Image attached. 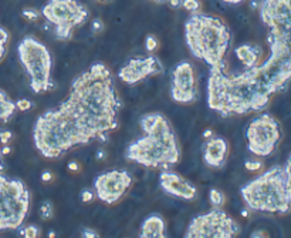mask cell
<instances>
[{"mask_svg":"<svg viewBox=\"0 0 291 238\" xmlns=\"http://www.w3.org/2000/svg\"><path fill=\"white\" fill-rule=\"evenodd\" d=\"M260 17L268 27L270 56L237 76L210 69L208 104L220 116L261 111L291 80V0H261Z\"/></svg>","mask_w":291,"mask_h":238,"instance_id":"obj_1","label":"cell"},{"mask_svg":"<svg viewBox=\"0 0 291 238\" xmlns=\"http://www.w3.org/2000/svg\"><path fill=\"white\" fill-rule=\"evenodd\" d=\"M63 106L81 130L87 142L105 143L118 127L121 100L117 96L114 76L104 63H94L71 83Z\"/></svg>","mask_w":291,"mask_h":238,"instance_id":"obj_2","label":"cell"},{"mask_svg":"<svg viewBox=\"0 0 291 238\" xmlns=\"http://www.w3.org/2000/svg\"><path fill=\"white\" fill-rule=\"evenodd\" d=\"M144 135L127 147V160L148 168H169L181 160V150L175 131L168 118L159 113L141 117Z\"/></svg>","mask_w":291,"mask_h":238,"instance_id":"obj_3","label":"cell"},{"mask_svg":"<svg viewBox=\"0 0 291 238\" xmlns=\"http://www.w3.org/2000/svg\"><path fill=\"white\" fill-rule=\"evenodd\" d=\"M185 39L189 52L209 67L226 69V53L232 34L226 23L216 16L190 13L185 23Z\"/></svg>","mask_w":291,"mask_h":238,"instance_id":"obj_4","label":"cell"},{"mask_svg":"<svg viewBox=\"0 0 291 238\" xmlns=\"http://www.w3.org/2000/svg\"><path fill=\"white\" fill-rule=\"evenodd\" d=\"M33 140L46 158H58L73 147L88 144L61 104L38 117L33 130Z\"/></svg>","mask_w":291,"mask_h":238,"instance_id":"obj_5","label":"cell"},{"mask_svg":"<svg viewBox=\"0 0 291 238\" xmlns=\"http://www.w3.org/2000/svg\"><path fill=\"white\" fill-rule=\"evenodd\" d=\"M243 201L254 211L287 214L291 210V195L287 188L284 167L274 166L240 190Z\"/></svg>","mask_w":291,"mask_h":238,"instance_id":"obj_6","label":"cell"},{"mask_svg":"<svg viewBox=\"0 0 291 238\" xmlns=\"http://www.w3.org/2000/svg\"><path fill=\"white\" fill-rule=\"evenodd\" d=\"M20 63L30 78V87L36 94L47 93L56 87L51 80L53 60L49 49L33 36H26L17 46Z\"/></svg>","mask_w":291,"mask_h":238,"instance_id":"obj_7","label":"cell"},{"mask_svg":"<svg viewBox=\"0 0 291 238\" xmlns=\"http://www.w3.org/2000/svg\"><path fill=\"white\" fill-rule=\"evenodd\" d=\"M30 208V193L19 179L0 174V231L19 230Z\"/></svg>","mask_w":291,"mask_h":238,"instance_id":"obj_8","label":"cell"},{"mask_svg":"<svg viewBox=\"0 0 291 238\" xmlns=\"http://www.w3.org/2000/svg\"><path fill=\"white\" fill-rule=\"evenodd\" d=\"M41 16L54 26L57 40L67 42L71 39L74 29L89 19V12L77 0H47Z\"/></svg>","mask_w":291,"mask_h":238,"instance_id":"obj_9","label":"cell"},{"mask_svg":"<svg viewBox=\"0 0 291 238\" xmlns=\"http://www.w3.org/2000/svg\"><path fill=\"white\" fill-rule=\"evenodd\" d=\"M240 234V225L228 212L215 208L199 214L190 221L185 232L186 238H233Z\"/></svg>","mask_w":291,"mask_h":238,"instance_id":"obj_10","label":"cell"},{"mask_svg":"<svg viewBox=\"0 0 291 238\" xmlns=\"http://www.w3.org/2000/svg\"><path fill=\"white\" fill-rule=\"evenodd\" d=\"M247 148L254 155L267 157L276 150L280 142V124L270 114L256 117L246 130Z\"/></svg>","mask_w":291,"mask_h":238,"instance_id":"obj_11","label":"cell"},{"mask_svg":"<svg viewBox=\"0 0 291 238\" xmlns=\"http://www.w3.org/2000/svg\"><path fill=\"white\" fill-rule=\"evenodd\" d=\"M132 184V177L122 170H111L100 174L94 180L97 197L105 204H115Z\"/></svg>","mask_w":291,"mask_h":238,"instance_id":"obj_12","label":"cell"},{"mask_svg":"<svg viewBox=\"0 0 291 238\" xmlns=\"http://www.w3.org/2000/svg\"><path fill=\"white\" fill-rule=\"evenodd\" d=\"M172 98L181 104L193 103L197 97L195 69L189 62H181L172 71Z\"/></svg>","mask_w":291,"mask_h":238,"instance_id":"obj_13","label":"cell"},{"mask_svg":"<svg viewBox=\"0 0 291 238\" xmlns=\"http://www.w3.org/2000/svg\"><path fill=\"white\" fill-rule=\"evenodd\" d=\"M162 70L164 66L158 58L153 56H146V57L131 58L127 65L121 67L118 76L124 83L137 84L149 76L162 73Z\"/></svg>","mask_w":291,"mask_h":238,"instance_id":"obj_14","label":"cell"},{"mask_svg":"<svg viewBox=\"0 0 291 238\" xmlns=\"http://www.w3.org/2000/svg\"><path fill=\"white\" fill-rule=\"evenodd\" d=\"M159 183L165 193L171 194L181 200L192 201L197 197V188L190 181L185 180L179 174L164 171L159 175Z\"/></svg>","mask_w":291,"mask_h":238,"instance_id":"obj_15","label":"cell"},{"mask_svg":"<svg viewBox=\"0 0 291 238\" xmlns=\"http://www.w3.org/2000/svg\"><path fill=\"white\" fill-rule=\"evenodd\" d=\"M229 144L221 137H212L203 146V160L212 168H220L226 164Z\"/></svg>","mask_w":291,"mask_h":238,"instance_id":"obj_16","label":"cell"},{"mask_svg":"<svg viewBox=\"0 0 291 238\" xmlns=\"http://www.w3.org/2000/svg\"><path fill=\"white\" fill-rule=\"evenodd\" d=\"M166 225H165V220L162 215L159 214H151L148 215L144 223L141 225V238H165Z\"/></svg>","mask_w":291,"mask_h":238,"instance_id":"obj_17","label":"cell"},{"mask_svg":"<svg viewBox=\"0 0 291 238\" xmlns=\"http://www.w3.org/2000/svg\"><path fill=\"white\" fill-rule=\"evenodd\" d=\"M236 56L241 62V65L246 69H252L257 66L260 57H261V49L252 45H241L236 47Z\"/></svg>","mask_w":291,"mask_h":238,"instance_id":"obj_18","label":"cell"},{"mask_svg":"<svg viewBox=\"0 0 291 238\" xmlns=\"http://www.w3.org/2000/svg\"><path fill=\"white\" fill-rule=\"evenodd\" d=\"M16 111V103L12 102L3 90H0V122L6 123Z\"/></svg>","mask_w":291,"mask_h":238,"instance_id":"obj_19","label":"cell"},{"mask_svg":"<svg viewBox=\"0 0 291 238\" xmlns=\"http://www.w3.org/2000/svg\"><path fill=\"white\" fill-rule=\"evenodd\" d=\"M38 215L43 221H49L54 217V206L51 203L50 200H44L41 204H40V208H38Z\"/></svg>","mask_w":291,"mask_h":238,"instance_id":"obj_20","label":"cell"},{"mask_svg":"<svg viewBox=\"0 0 291 238\" xmlns=\"http://www.w3.org/2000/svg\"><path fill=\"white\" fill-rule=\"evenodd\" d=\"M209 201L212 206L215 207V208H221V207L225 206V194L221 193L220 190H217V188H212L209 191Z\"/></svg>","mask_w":291,"mask_h":238,"instance_id":"obj_21","label":"cell"},{"mask_svg":"<svg viewBox=\"0 0 291 238\" xmlns=\"http://www.w3.org/2000/svg\"><path fill=\"white\" fill-rule=\"evenodd\" d=\"M19 235L26 238H37L40 235V228L37 225H27V227L19 228Z\"/></svg>","mask_w":291,"mask_h":238,"instance_id":"obj_22","label":"cell"},{"mask_svg":"<svg viewBox=\"0 0 291 238\" xmlns=\"http://www.w3.org/2000/svg\"><path fill=\"white\" fill-rule=\"evenodd\" d=\"M40 16H41V12H38L36 9H32V7H26L21 12V17L27 20V22H37L40 19Z\"/></svg>","mask_w":291,"mask_h":238,"instance_id":"obj_23","label":"cell"},{"mask_svg":"<svg viewBox=\"0 0 291 238\" xmlns=\"http://www.w3.org/2000/svg\"><path fill=\"white\" fill-rule=\"evenodd\" d=\"M7 43H9V33H7L6 29L0 27V60L6 54Z\"/></svg>","mask_w":291,"mask_h":238,"instance_id":"obj_24","label":"cell"},{"mask_svg":"<svg viewBox=\"0 0 291 238\" xmlns=\"http://www.w3.org/2000/svg\"><path fill=\"white\" fill-rule=\"evenodd\" d=\"M182 7L189 13H197L200 10V2L199 0H182Z\"/></svg>","mask_w":291,"mask_h":238,"instance_id":"obj_25","label":"cell"},{"mask_svg":"<svg viewBox=\"0 0 291 238\" xmlns=\"http://www.w3.org/2000/svg\"><path fill=\"white\" fill-rule=\"evenodd\" d=\"M159 46V42L158 39L153 36V34H149L148 37L145 39V49L148 52H153V50H156Z\"/></svg>","mask_w":291,"mask_h":238,"instance_id":"obj_26","label":"cell"},{"mask_svg":"<svg viewBox=\"0 0 291 238\" xmlns=\"http://www.w3.org/2000/svg\"><path fill=\"white\" fill-rule=\"evenodd\" d=\"M104 29H105L104 22L100 17H95L93 20V23H91V32L94 33V34H100V33L104 32Z\"/></svg>","mask_w":291,"mask_h":238,"instance_id":"obj_27","label":"cell"},{"mask_svg":"<svg viewBox=\"0 0 291 238\" xmlns=\"http://www.w3.org/2000/svg\"><path fill=\"white\" fill-rule=\"evenodd\" d=\"M284 173H285V180H287V188H288V193H290L291 195V155L288 157L287 163H285Z\"/></svg>","mask_w":291,"mask_h":238,"instance_id":"obj_28","label":"cell"},{"mask_svg":"<svg viewBox=\"0 0 291 238\" xmlns=\"http://www.w3.org/2000/svg\"><path fill=\"white\" fill-rule=\"evenodd\" d=\"M33 107V103L27 98H20L16 102V109H19L20 111H27Z\"/></svg>","mask_w":291,"mask_h":238,"instance_id":"obj_29","label":"cell"},{"mask_svg":"<svg viewBox=\"0 0 291 238\" xmlns=\"http://www.w3.org/2000/svg\"><path fill=\"white\" fill-rule=\"evenodd\" d=\"M80 197H81V201L82 203H91L93 200H94V193H93V190H89V188H84L80 194Z\"/></svg>","mask_w":291,"mask_h":238,"instance_id":"obj_30","label":"cell"},{"mask_svg":"<svg viewBox=\"0 0 291 238\" xmlns=\"http://www.w3.org/2000/svg\"><path fill=\"white\" fill-rule=\"evenodd\" d=\"M244 167L249 170V171H259L260 168L263 167V164L260 163V161H247L246 164H244Z\"/></svg>","mask_w":291,"mask_h":238,"instance_id":"obj_31","label":"cell"},{"mask_svg":"<svg viewBox=\"0 0 291 238\" xmlns=\"http://www.w3.org/2000/svg\"><path fill=\"white\" fill-rule=\"evenodd\" d=\"M12 138H13L12 131H9V130H3V131H0V142H2V144H7V143L10 142Z\"/></svg>","mask_w":291,"mask_h":238,"instance_id":"obj_32","label":"cell"},{"mask_svg":"<svg viewBox=\"0 0 291 238\" xmlns=\"http://www.w3.org/2000/svg\"><path fill=\"white\" fill-rule=\"evenodd\" d=\"M84 238H98L100 237V234L98 232H95L94 230H91V228H84V231L81 234Z\"/></svg>","mask_w":291,"mask_h":238,"instance_id":"obj_33","label":"cell"},{"mask_svg":"<svg viewBox=\"0 0 291 238\" xmlns=\"http://www.w3.org/2000/svg\"><path fill=\"white\" fill-rule=\"evenodd\" d=\"M166 2L172 9H181L182 7V0H166Z\"/></svg>","mask_w":291,"mask_h":238,"instance_id":"obj_34","label":"cell"},{"mask_svg":"<svg viewBox=\"0 0 291 238\" xmlns=\"http://www.w3.org/2000/svg\"><path fill=\"white\" fill-rule=\"evenodd\" d=\"M51 179H53V174H51V171H49V170H46V171L41 173V181L49 183V181H51Z\"/></svg>","mask_w":291,"mask_h":238,"instance_id":"obj_35","label":"cell"},{"mask_svg":"<svg viewBox=\"0 0 291 238\" xmlns=\"http://www.w3.org/2000/svg\"><path fill=\"white\" fill-rule=\"evenodd\" d=\"M69 170H70V171H78V170H80V164H78L77 161H70V163H69Z\"/></svg>","mask_w":291,"mask_h":238,"instance_id":"obj_36","label":"cell"},{"mask_svg":"<svg viewBox=\"0 0 291 238\" xmlns=\"http://www.w3.org/2000/svg\"><path fill=\"white\" fill-rule=\"evenodd\" d=\"M250 237L252 238H260V237H268L266 232L264 231H254L250 234Z\"/></svg>","mask_w":291,"mask_h":238,"instance_id":"obj_37","label":"cell"},{"mask_svg":"<svg viewBox=\"0 0 291 238\" xmlns=\"http://www.w3.org/2000/svg\"><path fill=\"white\" fill-rule=\"evenodd\" d=\"M95 158H97V160H104V158H105V151H102V150L97 151V154H95Z\"/></svg>","mask_w":291,"mask_h":238,"instance_id":"obj_38","label":"cell"},{"mask_svg":"<svg viewBox=\"0 0 291 238\" xmlns=\"http://www.w3.org/2000/svg\"><path fill=\"white\" fill-rule=\"evenodd\" d=\"M221 2H225V3H229V5H239V3H241L243 0H221Z\"/></svg>","mask_w":291,"mask_h":238,"instance_id":"obj_39","label":"cell"},{"mask_svg":"<svg viewBox=\"0 0 291 238\" xmlns=\"http://www.w3.org/2000/svg\"><path fill=\"white\" fill-rule=\"evenodd\" d=\"M0 153H2V154H5V155L10 154V147H7L6 144H5V147H3V150H2Z\"/></svg>","mask_w":291,"mask_h":238,"instance_id":"obj_40","label":"cell"},{"mask_svg":"<svg viewBox=\"0 0 291 238\" xmlns=\"http://www.w3.org/2000/svg\"><path fill=\"white\" fill-rule=\"evenodd\" d=\"M3 168H5V166H3V161H2V153H0V171H3Z\"/></svg>","mask_w":291,"mask_h":238,"instance_id":"obj_41","label":"cell"},{"mask_svg":"<svg viewBox=\"0 0 291 238\" xmlns=\"http://www.w3.org/2000/svg\"><path fill=\"white\" fill-rule=\"evenodd\" d=\"M205 137H210V135H212V131H210V130H208V131H205Z\"/></svg>","mask_w":291,"mask_h":238,"instance_id":"obj_42","label":"cell"},{"mask_svg":"<svg viewBox=\"0 0 291 238\" xmlns=\"http://www.w3.org/2000/svg\"><path fill=\"white\" fill-rule=\"evenodd\" d=\"M49 237H50V238H54V237H56V232H54V231H51L50 234H49Z\"/></svg>","mask_w":291,"mask_h":238,"instance_id":"obj_43","label":"cell"},{"mask_svg":"<svg viewBox=\"0 0 291 238\" xmlns=\"http://www.w3.org/2000/svg\"><path fill=\"white\" fill-rule=\"evenodd\" d=\"M241 215H243V217H247V215H249V212L243 211V212H241Z\"/></svg>","mask_w":291,"mask_h":238,"instance_id":"obj_44","label":"cell"},{"mask_svg":"<svg viewBox=\"0 0 291 238\" xmlns=\"http://www.w3.org/2000/svg\"><path fill=\"white\" fill-rule=\"evenodd\" d=\"M97 2H102V3H107V2H109V0H97Z\"/></svg>","mask_w":291,"mask_h":238,"instance_id":"obj_45","label":"cell"},{"mask_svg":"<svg viewBox=\"0 0 291 238\" xmlns=\"http://www.w3.org/2000/svg\"><path fill=\"white\" fill-rule=\"evenodd\" d=\"M155 2H158V3H161V2H166V0H155Z\"/></svg>","mask_w":291,"mask_h":238,"instance_id":"obj_46","label":"cell"}]
</instances>
